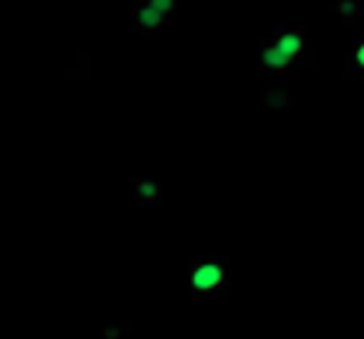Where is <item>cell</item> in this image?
Returning <instances> with one entry per match:
<instances>
[{"mask_svg":"<svg viewBox=\"0 0 364 339\" xmlns=\"http://www.w3.org/2000/svg\"><path fill=\"white\" fill-rule=\"evenodd\" d=\"M342 74L348 80H364V38H355L346 51V61H342Z\"/></svg>","mask_w":364,"mask_h":339,"instance_id":"cell-5","label":"cell"},{"mask_svg":"<svg viewBox=\"0 0 364 339\" xmlns=\"http://www.w3.org/2000/svg\"><path fill=\"white\" fill-rule=\"evenodd\" d=\"M358 13H361L358 0H336V4H333V16L342 19V23H355V19H358Z\"/></svg>","mask_w":364,"mask_h":339,"instance_id":"cell-7","label":"cell"},{"mask_svg":"<svg viewBox=\"0 0 364 339\" xmlns=\"http://www.w3.org/2000/svg\"><path fill=\"white\" fill-rule=\"evenodd\" d=\"M144 4H151L154 10H157V13H164V16L173 23V16H176V10H179V4H182V0H144Z\"/></svg>","mask_w":364,"mask_h":339,"instance_id":"cell-8","label":"cell"},{"mask_svg":"<svg viewBox=\"0 0 364 339\" xmlns=\"http://www.w3.org/2000/svg\"><path fill=\"white\" fill-rule=\"evenodd\" d=\"M259 106H262V109H288L291 106V93H288V90L265 87L262 93H259Z\"/></svg>","mask_w":364,"mask_h":339,"instance_id":"cell-6","label":"cell"},{"mask_svg":"<svg viewBox=\"0 0 364 339\" xmlns=\"http://www.w3.org/2000/svg\"><path fill=\"white\" fill-rule=\"evenodd\" d=\"M188 276V295L195 298H214L224 301L233 288V269L224 256H195L186 266Z\"/></svg>","mask_w":364,"mask_h":339,"instance_id":"cell-2","label":"cell"},{"mask_svg":"<svg viewBox=\"0 0 364 339\" xmlns=\"http://www.w3.org/2000/svg\"><path fill=\"white\" fill-rule=\"evenodd\" d=\"M132 26H134V32L138 36H147V38H154V36H160V32L170 26V19L164 16V13H157L151 4H144V0H138V4L132 6Z\"/></svg>","mask_w":364,"mask_h":339,"instance_id":"cell-3","label":"cell"},{"mask_svg":"<svg viewBox=\"0 0 364 339\" xmlns=\"http://www.w3.org/2000/svg\"><path fill=\"white\" fill-rule=\"evenodd\" d=\"M164 182L160 179H151V176H141L138 182H134V189H132V202L134 205H144V208H151V205H157V202H164Z\"/></svg>","mask_w":364,"mask_h":339,"instance_id":"cell-4","label":"cell"},{"mask_svg":"<svg viewBox=\"0 0 364 339\" xmlns=\"http://www.w3.org/2000/svg\"><path fill=\"white\" fill-rule=\"evenodd\" d=\"M314 64V42L301 26H278L259 42V68L272 77H297L301 68Z\"/></svg>","mask_w":364,"mask_h":339,"instance_id":"cell-1","label":"cell"}]
</instances>
